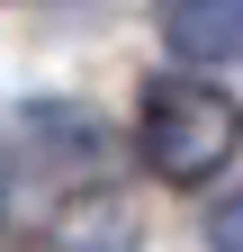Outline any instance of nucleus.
Wrapping results in <instances>:
<instances>
[{"label":"nucleus","mask_w":243,"mask_h":252,"mask_svg":"<svg viewBox=\"0 0 243 252\" xmlns=\"http://www.w3.org/2000/svg\"><path fill=\"white\" fill-rule=\"evenodd\" d=\"M135 153H144V171L171 180V189L216 180L243 153V99H225L216 72H162V81H144L135 90Z\"/></svg>","instance_id":"f257e3e1"},{"label":"nucleus","mask_w":243,"mask_h":252,"mask_svg":"<svg viewBox=\"0 0 243 252\" xmlns=\"http://www.w3.org/2000/svg\"><path fill=\"white\" fill-rule=\"evenodd\" d=\"M207 252H243V189H225L207 216Z\"/></svg>","instance_id":"7ed1b4c3"},{"label":"nucleus","mask_w":243,"mask_h":252,"mask_svg":"<svg viewBox=\"0 0 243 252\" xmlns=\"http://www.w3.org/2000/svg\"><path fill=\"white\" fill-rule=\"evenodd\" d=\"M162 45L189 72H243V0H162Z\"/></svg>","instance_id":"f03ea898"},{"label":"nucleus","mask_w":243,"mask_h":252,"mask_svg":"<svg viewBox=\"0 0 243 252\" xmlns=\"http://www.w3.org/2000/svg\"><path fill=\"white\" fill-rule=\"evenodd\" d=\"M0 207H9V153H0Z\"/></svg>","instance_id":"20e7f679"}]
</instances>
